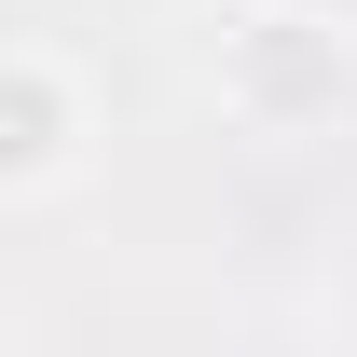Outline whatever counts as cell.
<instances>
[{
    "label": "cell",
    "instance_id": "6da1fadb",
    "mask_svg": "<svg viewBox=\"0 0 357 357\" xmlns=\"http://www.w3.org/2000/svg\"><path fill=\"white\" fill-rule=\"evenodd\" d=\"M344 96H357V42L316 14V0H261V14H234V42H220V110H234V124L303 137V124H330Z\"/></svg>",
    "mask_w": 357,
    "mask_h": 357
},
{
    "label": "cell",
    "instance_id": "7a4b0ae2",
    "mask_svg": "<svg viewBox=\"0 0 357 357\" xmlns=\"http://www.w3.org/2000/svg\"><path fill=\"white\" fill-rule=\"evenodd\" d=\"M83 83L55 69L42 42H0V192H42V178L83 165Z\"/></svg>",
    "mask_w": 357,
    "mask_h": 357
}]
</instances>
